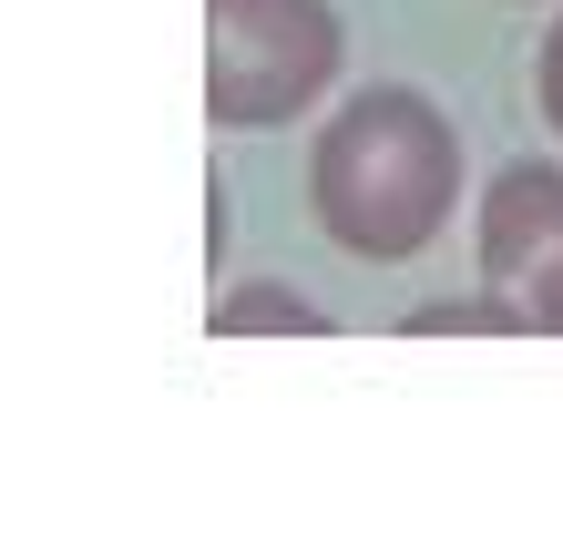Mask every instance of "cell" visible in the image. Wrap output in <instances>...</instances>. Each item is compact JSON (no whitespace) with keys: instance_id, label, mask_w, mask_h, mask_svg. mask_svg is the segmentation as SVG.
<instances>
[{"instance_id":"6","label":"cell","mask_w":563,"mask_h":542,"mask_svg":"<svg viewBox=\"0 0 563 542\" xmlns=\"http://www.w3.org/2000/svg\"><path fill=\"white\" fill-rule=\"evenodd\" d=\"M533 92H543V123H553V144H563V11L543 31V52H533Z\"/></svg>"},{"instance_id":"3","label":"cell","mask_w":563,"mask_h":542,"mask_svg":"<svg viewBox=\"0 0 563 542\" xmlns=\"http://www.w3.org/2000/svg\"><path fill=\"white\" fill-rule=\"evenodd\" d=\"M472 256H482V287H503L533 338H563V164L553 154H522L482 185Z\"/></svg>"},{"instance_id":"4","label":"cell","mask_w":563,"mask_h":542,"mask_svg":"<svg viewBox=\"0 0 563 542\" xmlns=\"http://www.w3.org/2000/svg\"><path fill=\"white\" fill-rule=\"evenodd\" d=\"M328 328L339 318H328L308 287H287V277H256V287H236V297L206 308V338H328Z\"/></svg>"},{"instance_id":"2","label":"cell","mask_w":563,"mask_h":542,"mask_svg":"<svg viewBox=\"0 0 563 542\" xmlns=\"http://www.w3.org/2000/svg\"><path fill=\"white\" fill-rule=\"evenodd\" d=\"M349 73V21L328 0H206V123L267 133L328 103Z\"/></svg>"},{"instance_id":"1","label":"cell","mask_w":563,"mask_h":542,"mask_svg":"<svg viewBox=\"0 0 563 542\" xmlns=\"http://www.w3.org/2000/svg\"><path fill=\"white\" fill-rule=\"evenodd\" d=\"M461 206V133L420 82H369L308 144V215L349 266H410Z\"/></svg>"},{"instance_id":"5","label":"cell","mask_w":563,"mask_h":542,"mask_svg":"<svg viewBox=\"0 0 563 542\" xmlns=\"http://www.w3.org/2000/svg\"><path fill=\"white\" fill-rule=\"evenodd\" d=\"M400 338H533V328H522V308L503 287H482V297H420V308H400Z\"/></svg>"}]
</instances>
